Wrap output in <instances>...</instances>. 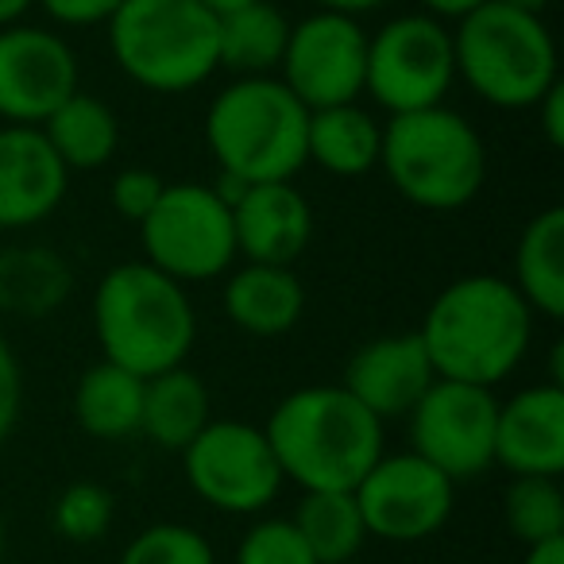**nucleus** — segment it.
Segmentation results:
<instances>
[{
  "mask_svg": "<svg viewBox=\"0 0 564 564\" xmlns=\"http://www.w3.org/2000/svg\"><path fill=\"white\" fill-rule=\"evenodd\" d=\"M453 82L456 55L445 20L410 12V17H394L376 35H368L364 94L391 117L437 109L445 105Z\"/></svg>",
  "mask_w": 564,
  "mask_h": 564,
  "instance_id": "nucleus-8",
  "label": "nucleus"
},
{
  "mask_svg": "<svg viewBox=\"0 0 564 564\" xmlns=\"http://www.w3.org/2000/svg\"><path fill=\"white\" fill-rule=\"evenodd\" d=\"M78 94V55L47 28H0V120L40 128Z\"/></svg>",
  "mask_w": 564,
  "mask_h": 564,
  "instance_id": "nucleus-14",
  "label": "nucleus"
},
{
  "mask_svg": "<svg viewBox=\"0 0 564 564\" xmlns=\"http://www.w3.org/2000/svg\"><path fill=\"white\" fill-rule=\"evenodd\" d=\"M40 4L55 24L94 28V24H109L124 0H40Z\"/></svg>",
  "mask_w": 564,
  "mask_h": 564,
  "instance_id": "nucleus-34",
  "label": "nucleus"
},
{
  "mask_svg": "<svg viewBox=\"0 0 564 564\" xmlns=\"http://www.w3.org/2000/svg\"><path fill=\"white\" fill-rule=\"evenodd\" d=\"M70 171L40 128H0V228H32L63 205Z\"/></svg>",
  "mask_w": 564,
  "mask_h": 564,
  "instance_id": "nucleus-16",
  "label": "nucleus"
},
{
  "mask_svg": "<svg viewBox=\"0 0 564 564\" xmlns=\"http://www.w3.org/2000/svg\"><path fill=\"white\" fill-rule=\"evenodd\" d=\"M4 549H9V538H4V514H0V564H4Z\"/></svg>",
  "mask_w": 564,
  "mask_h": 564,
  "instance_id": "nucleus-42",
  "label": "nucleus"
},
{
  "mask_svg": "<svg viewBox=\"0 0 564 564\" xmlns=\"http://www.w3.org/2000/svg\"><path fill=\"white\" fill-rule=\"evenodd\" d=\"M425 9V17L433 20H460L468 17L471 9H479V4H487V0H417Z\"/></svg>",
  "mask_w": 564,
  "mask_h": 564,
  "instance_id": "nucleus-36",
  "label": "nucleus"
},
{
  "mask_svg": "<svg viewBox=\"0 0 564 564\" xmlns=\"http://www.w3.org/2000/svg\"><path fill=\"white\" fill-rule=\"evenodd\" d=\"M209 422V391L202 376H194L189 368H174L155 379H143L140 433L159 448L182 453Z\"/></svg>",
  "mask_w": 564,
  "mask_h": 564,
  "instance_id": "nucleus-22",
  "label": "nucleus"
},
{
  "mask_svg": "<svg viewBox=\"0 0 564 564\" xmlns=\"http://www.w3.org/2000/svg\"><path fill=\"white\" fill-rule=\"evenodd\" d=\"M94 333L101 356L140 379L186 368L197 317L189 294L151 263H117L94 294Z\"/></svg>",
  "mask_w": 564,
  "mask_h": 564,
  "instance_id": "nucleus-3",
  "label": "nucleus"
},
{
  "mask_svg": "<svg viewBox=\"0 0 564 564\" xmlns=\"http://www.w3.org/2000/svg\"><path fill=\"white\" fill-rule=\"evenodd\" d=\"M32 4L35 0H0V28H12Z\"/></svg>",
  "mask_w": 564,
  "mask_h": 564,
  "instance_id": "nucleus-39",
  "label": "nucleus"
},
{
  "mask_svg": "<svg viewBox=\"0 0 564 564\" xmlns=\"http://www.w3.org/2000/svg\"><path fill=\"white\" fill-rule=\"evenodd\" d=\"M368 538L391 545H414L453 518L456 484L417 453L379 456L368 476L352 487Z\"/></svg>",
  "mask_w": 564,
  "mask_h": 564,
  "instance_id": "nucleus-12",
  "label": "nucleus"
},
{
  "mask_svg": "<svg viewBox=\"0 0 564 564\" xmlns=\"http://www.w3.org/2000/svg\"><path fill=\"white\" fill-rule=\"evenodd\" d=\"M20 406H24V371H20V360L9 348V340L0 337V445L17 430Z\"/></svg>",
  "mask_w": 564,
  "mask_h": 564,
  "instance_id": "nucleus-33",
  "label": "nucleus"
},
{
  "mask_svg": "<svg viewBox=\"0 0 564 564\" xmlns=\"http://www.w3.org/2000/svg\"><path fill=\"white\" fill-rule=\"evenodd\" d=\"M502 4H510V9H522V12H533V17H541V12L553 4V0H502Z\"/></svg>",
  "mask_w": 564,
  "mask_h": 564,
  "instance_id": "nucleus-41",
  "label": "nucleus"
},
{
  "mask_svg": "<svg viewBox=\"0 0 564 564\" xmlns=\"http://www.w3.org/2000/svg\"><path fill=\"white\" fill-rule=\"evenodd\" d=\"M437 379L495 387L530 352L533 310L499 274H464L430 302L417 329Z\"/></svg>",
  "mask_w": 564,
  "mask_h": 564,
  "instance_id": "nucleus-1",
  "label": "nucleus"
},
{
  "mask_svg": "<svg viewBox=\"0 0 564 564\" xmlns=\"http://www.w3.org/2000/svg\"><path fill=\"white\" fill-rule=\"evenodd\" d=\"M236 564H317L291 518H263L236 545Z\"/></svg>",
  "mask_w": 564,
  "mask_h": 564,
  "instance_id": "nucleus-31",
  "label": "nucleus"
},
{
  "mask_svg": "<svg viewBox=\"0 0 564 564\" xmlns=\"http://www.w3.org/2000/svg\"><path fill=\"white\" fill-rule=\"evenodd\" d=\"M220 20L202 0H124L109 20L117 66L151 94H186L220 70Z\"/></svg>",
  "mask_w": 564,
  "mask_h": 564,
  "instance_id": "nucleus-7",
  "label": "nucleus"
},
{
  "mask_svg": "<svg viewBox=\"0 0 564 564\" xmlns=\"http://www.w3.org/2000/svg\"><path fill=\"white\" fill-rule=\"evenodd\" d=\"M279 70V82L310 112L356 105V97L364 94V70H368V32L356 17L317 9L314 17L291 24Z\"/></svg>",
  "mask_w": 564,
  "mask_h": 564,
  "instance_id": "nucleus-13",
  "label": "nucleus"
},
{
  "mask_svg": "<svg viewBox=\"0 0 564 564\" xmlns=\"http://www.w3.org/2000/svg\"><path fill=\"white\" fill-rule=\"evenodd\" d=\"M225 314L251 337H286L306 314V286L291 267L243 263L225 282Z\"/></svg>",
  "mask_w": 564,
  "mask_h": 564,
  "instance_id": "nucleus-19",
  "label": "nucleus"
},
{
  "mask_svg": "<svg viewBox=\"0 0 564 564\" xmlns=\"http://www.w3.org/2000/svg\"><path fill=\"white\" fill-rule=\"evenodd\" d=\"M533 112H538L541 132H545L549 148H564V86L561 82H556V86L549 89L538 105H533Z\"/></svg>",
  "mask_w": 564,
  "mask_h": 564,
  "instance_id": "nucleus-35",
  "label": "nucleus"
},
{
  "mask_svg": "<svg viewBox=\"0 0 564 564\" xmlns=\"http://www.w3.org/2000/svg\"><path fill=\"white\" fill-rule=\"evenodd\" d=\"M112 518H117V499L109 487L94 484V479H78V484L63 487L51 507V525L58 538L70 545H94L109 533Z\"/></svg>",
  "mask_w": 564,
  "mask_h": 564,
  "instance_id": "nucleus-29",
  "label": "nucleus"
},
{
  "mask_svg": "<svg viewBox=\"0 0 564 564\" xmlns=\"http://www.w3.org/2000/svg\"><path fill=\"white\" fill-rule=\"evenodd\" d=\"M51 151L63 159L66 171H97L120 148V120L105 101L89 94H70L40 124Z\"/></svg>",
  "mask_w": 564,
  "mask_h": 564,
  "instance_id": "nucleus-24",
  "label": "nucleus"
},
{
  "mask_svg": "<svg viewBox=\"0 0 564 564\" xmlns=\"http://www.w3.org/2000/svg\"><path fill=\"white\" fill-rule=\"evenodd\" d=\"M166 182L163 174L148 171V166H128L112 178V209L132 225H143L148 213L155 209V202L163 197Z\"/></svg>",
  "mask_w": 564,
  "mask_h": 564,
  "instance_id": "nucleus-32",
  "label": "nucleus"
},
{
  "mask_svg": "<svg viewBox=\"0 0 564 564\" xmlns=\"http://www.w3.org/2000/svg\"><path fill=\"white\" fill-rule=\"evenodd\" d=\"M495 464L510 476H561L564 471V387L533 383L499 402Z\"/></svg>",
  "mask_w": 564,
  "mask_h": 564,
  "instance_id": "nucleus-18",
  "label": "nucleus"
},
{
  "mask_svg": "<svg viewBox=\"0 0 564 564\" xmlns=\"http://www.w3.org/2000/svg\"><path fill=\"white\" fill-rule=\"evenodd\" d=\"M522 564H564V538L530 545V549H525V556H522Z\"/></svg>",
  "mask_w": 564,
  "mask_h": 564,
  "instance_id": "nucleus-38",
  "label": "nucleus"
},
{
  "mask_svg": "<svg viewBox=\"0 0 564 564\" xmlns=\"http://www.w3.org/2000/svg\"><path fill=\"white\" fill-rule=\"evenodd\" d=\"M74 291V271L51 248L0 251V314L51 317Z\"/></svg>",
  "mask_w": 564,
  "mask_h": 564,
  "instance_id": "nucleus-23",
  "label": "nucleus"
},
{
  "mask_svg": "<svg viewBox=\"0 0 564 564\" xmlns=\"http://www.w3.org/2000/svg\"><path fill=\"white\" fill-rule=\"evenodd\" d=\"M282 479L302 491H352L383 456V422L345 387H302L271 410L263 425Z\"/></svg>",
  "mask_w": 564,
  "mask_h": 564,
  "instance_id": "nucleus-2",
  "label": "nucleus"
},
{
  "mask_svg": "<svg viewBox=\"0 0 564 564\" xmlns=\"http://www.w3.org/2000/svg\"><path fill=\"white\" fill-rule=\"evenodd\" d=\"M433 371L417 333H391L360 345L345 364V391L379 422L406 417L433 387Z\"/></svg>",
  "mask_w": 564,
  "mask_h": 564,
  "instance_id": "nucleus-15",
  "label": "nucleus"
},
{
  "mask_svg": "<svg viewBox=\"0 0 564 564\" xmlns=\"http://www.w3.org/2000/svg\"><path fill=\"white\" fill-rule=\"evenodd\" d=\"M310 109L279 78H236L205 112V143L220 174L256 182H291L306 166Z\"/></svg>",
  "mask_w": 564,
  "mask_h": 564,
  "instance_id": "nucleus-4",
  "label": "nucleus"
},
{
  "mask_svg": "<svg viewBox=\"0 0 564 564\" xmlns=\"http://www.w3.org/2000/svg\"><path fill=\"white\" fill-rule=\"evenodd\" d=\"M143 251L155 271L174 282H209L236 259L232 209L202 182H166L163 197L140 225Z\"/></svg>",
  "mask_w": 564,
  "mask_h": 564,
  "instance_id": "nucleus-9",
  "label": "nucleus"
},
{
  "mask_svg": "<svg viewBox=\"0 0 564 564\" xmlns=\"http://www.w3.org/2000/svg\"><path fill=\"white\" fill-rule=\"evenodd\" d=\"M410 441L422 460L445 471L453 484L476 479L495 468V422H499V399L491 387L456 383V379H433V387L410 410Z\"/></svg>",
  "mask_w": 564,
  "mask_h": 564,
  "instance_id": "nucleus-11",
  "label": "nucleus"
},
{
  "mask_svg": "<svg viewBox=\"0 0 564 564\" xmlns=\"http://www.w3.org/2000/svg\"><path fill=\"white\" fill-rule=\"evenodd\" d=\"M236 256L248 263L291 267L314 236V209L291 182H256L243 186L232 205Z\"/></svg>",
  "mask_w": 564,
  "mask_h": 564,
  "instance_id": "nucleus-17",
  "label": "nucleus"
},
{
  "mask_svg": "<svg viewBox=\"0 0 564 564\" xmlns=\"http://www.w3.org/2000/svg\"><path fill=\"white\" fill-rule=\"evenodd\" d=\"M383 4L387 0H317V9L340 12V17H364V12H376Z\"/></svg>",
  "mask_w": 564,
  "mask_h": 564,
  "instance_id": "nucleus-37",
  "label": "nucleus"
},
{
  "mask_svg": "<svg viewBox=\"0 0 564 564\" xmlns=\"http://www.w3.org/2000/svg\"><path fill=\"white\" fill-rule=\"evenodd\" d=\"M74 417L82 433L97 441H124L140 433L143 417V379L117 364L101 360L78 379L74 391Z\"/></svg>",
  "mask_w": 564,
  "mask_h": 564,
  "instance_id": "nucleus-26",
  "label": "nucleus"
},
{
  "mask_svg": "<svg viewBox=\"0 0 564 564\" xmlns=\"http://www.w3.org/2000/svg\"><path fill=\"white\" fill-rule=\"evenodd\" d=\"M217 20V58L225 70L240 78H271V70H279L282 51L291 40V20L282 17V9H274L271 0H256Z\"/></svg>",
  "mask_w": 564,
  "mask_h": 564,
  "instance_id": "nucleus-25",
  "label": "nucleus"
},
{
  "mask_svg": "<svg viewBox=\"0 0 564 564\" xmlns=\"http://www.w3.org/2000/svg\"><path fill=\"white\" fill-rule=\"evenodd\" d=\"M182 471L197 499L225 514H259L286 484L267 433L236 417L205 425L182 448Z\"/></svg>",
  "mask_w": 564,
  "mask_h": 564,
  "instance_id": "nucleus-10",
  "label": "nucleus"
},
{
  "mask_svg": "<svg viewBox=\"0 0 564 564\" xmlns=\"http://www.w3.org/2000/svg\"><path fill=\"white\" fill-rule=\"evenodd\" d=\"M379 148H383V124L360 105L310 112L306 163H317L337 178H360L379 166Z\"/></svg>",
  "mask_w": 564,
  "mask_h": 564,
  "instance_id": "nucleus-21",
  "label": "nucleus"
},
{
  "mask_svg": "<svg viewBox=\"0 0 564 564\" xmlns=\"http://www.w3.org/2000/svg\"><path fill=\"white\" fill-rule=\"evenodd\" d=\"M291 522L317 564H348L368 541L352 491H306Z\"/></svg>",
  "mask_w": 564,
  "mask_h": 564,
  "instance_id": "nucleus-27",
  "label": "nucleus"
},
{
  "mask_svg": "<svg viewBox=\"0 0 564 564\" xmlns=\"http://www.w3.org/2000/svg\"><path fill=\"white\" fill-rule=\"evenodd\" d=\"M117 564H217V553L194 525L155 522L128 541Z\"/></svg>",
  "mask_w": 564,
  "mask_h": 564,
  "instance_id": "nucleus-30",
  "label": "nucleus"
},
{
  "mask_svg": "<svg viewBox=\"0 0 564 564\" xmlns=\"http://www.w3.org/2000/svg\"><path fill=\"white\" fill-rule=\"evenodd\" d=\"M456 78L495 109H533L561 82L556 43L545 20L533 12L487 0L453 32Z\"/></svg>",
  "mask_w": 564,
  "mask_h": 564,
  "instance_id": "nucleus-5",
  "label": "nucleus"
},
{
  "mask_svg": "<svg viewBox=\"0 0 564 564\" xmlns=\"http://www.w3.org/2000/svg\"><path fill=\"white\" fill-rule=\"evenodd\" d=\"M379 166L410 205L430 213L464 209L484 189L487 151L479 132L445 109L402 112L383 124Z\"/></svg>",
  "mask_w": 564,
  "mask_h": 564,
  "instance_id": "nucleus-6",
  "label": "nucleus"
},
{
  "mask_svg": "<svg viewBox=\"0 0 564 564\" xmlns=\"http://www.w3.org/2000/svg\"><path fill=\"white\" fill-rule=\"evenodd\" d=\"M514 291L533 314L564 317V209L549 205L522 228L514 248Z\"/></svg>",
  "mask_w": 564,
  "mask_h": 564,
  "instance_id": "nucleus-20",
  "label": "nucleus"
},
{
  "mask_svg": "<svg viewBox=\"0 0 564 564\" xmlns=\"http://www.w3.org/2000/svg\"><path fill=\"white\" fill-rule=\"evenodd\" d=\"M202 4L213 12V17H225V12L243 9V4H256V0H202Z\"/></svg>",
  "mask_w": 564,
  "mask_h": 564,
  "instance_id": "nucleus-40",
  "label": "nucleus"
},
{
  "mask_svg": "<svg viewBox=\"0 0 564 564\" xmlns=\"http://www.w3.org/2000/svg\"><path fill=\"white\" fill-rule=\"evenodd\" d=\"M502 518L525 549L564 538V491L553 476H514L502 495Z\"/></svg>",
  "mask_w": 564,
  "mask_h": 564,
  "instance_id": "nucleus-28",
  "label": "nucleus"
}]
</instances>
